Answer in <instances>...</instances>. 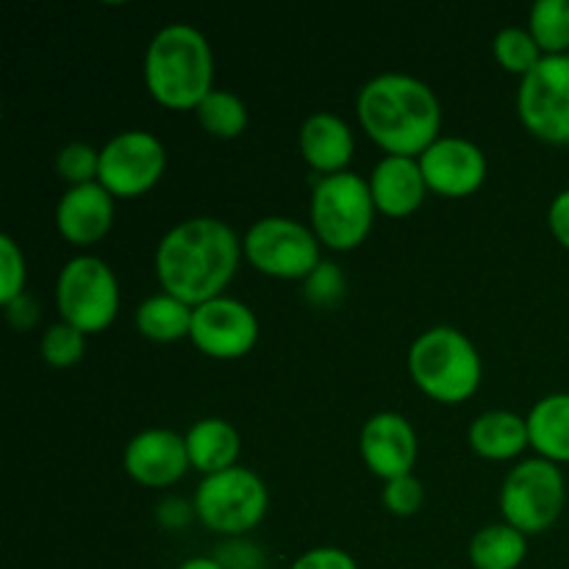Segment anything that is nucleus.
Returning a JSON list of instances; mask_svg holds the SVG:
<instances>
[{
	"label": "nucleus",
	"mask_w": 569,
	"mask_h": 569,
	"mask_svg": "<svg viewBox=\"0 0 569 569\" xmlns=\"http://www.w3.org/2000/svg\"><path fill=\"white\" fill-rule=\"evenodd\" d=\"M242 259V242L217 217H189L161 237L156 248V278L161 289L187 306L220 298Z\"/></svg>",
	"instance_id": "obj_1"
},
{
	"label": "nucleus",
	"mask_w": 569,
	"mask_h": 569,
	"mask_svg": "<svg viewBox=\"0 0 569 569\" xmlns=\"http://www.w3.org/2000/svg\"><path fill=\"white\" fill-rule=\"evenodd\" d=\"M367 137L387 156L420 159L442 131V106L426 81L403 72L370 78L356 98Z\"/></svg>",
	"instance_id": "obj_2"
},
{
	"label": "nucleus",
	"mask_w": 569,
	"mask_h": 569,
	"mask_svg": "<svg viewBox=\"0 0 569 569\" xmlns=\"http://www.w3.org/2000/svg\"><path fill=\"white\" fill-rule=\"evenodd\" d=\"M144 87L167 109H198L214 89V53L203 33L189 22H170L144 50Z\"/></svg>",
	"instance_id": "obj_3"
},
{
	"label": "nucleus",
	"mask_w": 569,
	"mask_h": 569,
	"mask_svg": "<svg viewBox=\"0 0 569 569\" xmlns=\"http://www.w3.org/2000/svg\"><path fill=\"white\" fill-rule=\"evenodd\" d=\"M411 381L437 403L459 406L481 387L483 365L476 345L450 326L420 333L409 350Z\"/></svg>",
	"instance_id": "obj_4"
},
{
	"label": "nucleus",
	"mask_w": 569,
	"mask_h": 569,
	"mask_svg": "<svg viewBox=\"0 0 569 569\" xmlns=\"http://www.w3.org/2000/svg\"><path fill=\"white\" fill-rule=\"evenodd\" d=\"M376 200L370 181L356 172L322 176L311 189V231L326 248L356 250L372 231Z\"/></svg>",
	"instance_id": "obj_5"
},
{
	"label": "nucleus",
	"mask_w": 569,
	"mask_h": 569,
	"mask_svg": "<svg viewBox=\"0 0 569 569\" xmlns=\"http://www.w3.org/2000/svg\"><path fill=\"white\" fill-rule=\"evenodd\" d=\"M56 309L61 322L83 333H100L120 311V287L111 267L98 256H76L56 278Z\"/></svg>",
	"instance_id": "obj_6"
},
{
	"label": "nucleus",
	"mask_w": 569,
	"mask_h": 569,
	"mask_svg": "<svg viewBox=\"0 0 569 569\" xmlns=\"http://www.w3.org/2000/svg\"><path fill=\"white\" fill-rule=\"evenodd\" d=\"M192 509L209 531L239 537L253 531L264 520L270 509V492L253 470L231 467L200 481Z\"/></svg>",
	"instance_id": "obj_7"
},
{
	"label": "nucleus",
	"mask_w": 569,
	"mask_h": 569,
	"mask_svg": "<svg viewBox=\"0 0 569 569\" xmlns=\"http://www.w3.org/2000/svg\"><path fill=\"white\" fill-rule=\"evenodd\" d=\"M565 472L548 459H528L506 476L500 489V515L528 537L548 531L565 511Z\"/></svg>",
	"instance_id": "obj_8"
},
{
	"label": "nucleus",
	"mask_w": 569,
	"mask_h": 569,
	"mask_svg": "<svg viewBox=\"0 0 569 569\" xmlns=\"http://www.w3.org/2000/svg\"><path fill=\"white\" fill-rule=\"evenodd\" d=\"M244 259L270 278L300 281L320 267V239L292 217H264L244 233Z\"/></svg>",
	"instance_id": "obj_9"
},
{
	"label": "nucleus",
	"mask_w": 569,
	"mask_h": 569,
	"mask_svg": "<svg viewBox=\"0 0 569 569\" xmlns=\"http://www.w3.org/2000/svg\"><path fill=\"white\" fill-rule=\"evenodd\" d=\"M517 111L537 139L569 144V53L542 56L520 81Z\"/></svg>",
	"instance_id": "obj_10"
},
{
	"label": "nucleus",
	"mask_w": 569,
	"mask_h": 569,
	"mask_svg": "<svg viewBox=\"0 0 569 569\" xmlns=\"http://www.w3.org/2000/svg\"><path fill=\"white\" fill-rule=\"evenodd\" d=\"M164 144L150 131H122L100 148L98 183L114 198H137L153 189L164 176Z\"/></svg>",
	"instance_id": "obj_11"
},
{
	"label": "nucleus",
	"mask_w": 569,
	"mask_h": 569,
	"mask_svg": "<svg viewBox=\"0 0 569 569\" xmlns=\"http://www.w3.org/2000/svg\"><path fill=\"white\" fill-rule=\"evenodd\" d=\"M189 342L209 359H242L259 342V320L248 303L220 295L209 303L194 306Z\"/></svg>",
	"instance_id": "obj_12"
},
{
	"label": "nucleus",
	"mask_w": 569,
	"mask_h": 569,
	"mask_svg": "<svg viewBox=\"0 0 569 569\" xmlns=\"http://www.w3.org/2000/svg\"><path fill=\"white\" fill-rule=\"evenodd\" d=\"M420 167L428 189L445 198H467L487 181V156L461 137H439L420 156Z\"/></svg>",
	"instance_id": "obj_13"
},
{
	"label": "nucleus",
	"mask_w": 569,
	"mask_h": 569,
	"mask_svg": "<svg viewBox=\"0 0 569 569\" xmlns=\"http://www.w3.org/2000/svg\"><path fill=\"white\" fill-rule=\"evenodd\" d=\"M361 459L372 476L392 481L411 476L417 465V431L398 411H378L365 422L359 437Z\"/></svg>",
	"instance_id": "obj_14"
},
{
	"label": "nucleus",
	"mask_w": 569,
	"mask_h": 569,
	"mask_svg": "<svg viewBox=\"0 0 569 569\" xmlns=\"http://www.w3.org/2000/svg\"><path fill=\"white\" fill-rule=\"evenodd\" d=\"M122 467L128 478L150 489H164L187 476V439L170 428H148L126 445Z\"/></svg>",
	"instance_id": "obj_15"
},
{
	"label": "nucleus",
	"mask_w": 569,
	"mask_h": 569,
	"mask_svg": "<svg viewBox=\"0 0 569 569\" xmlns=\"http://www.w3.org/2000/svg\"><path fill=\"white\" fill-rule=\"evenodd\" d=\"M111 226H114V194L98 181L70 187L56 203V231L76 248L100 242Z\"/></svg>",
	"instance_id": "obj_16"
},
{
	"label": "nucleus",
	"mask_w": 569,
	"mask_h": 569,
	"mask_svg": "<svg viewBox=\"0 0 569 569\" xmlns=\"http://www.w3.org/2000/svg\"><path fill=\"white\" fill-rule=\"evenodd\" d=\"M370 192L376 209L387 217H409L422 206L428 183L422 178L420 159L383 156L370 176Z\"/></svg>",
	"instance_id": "obj_17"
},
{
	"label": "nucleus",
	"mask_w": 569,
	"mask_h": 569,
	"mask_svg": "<svg viewBox=\"0 0 569 569\" xmlns=\"http://www.w3.org/2000/svg\"><path fill=\"white\" fill-rule=\"evenodd\" d=\"M353 131L342 117L331 111H315L300 126V153L311 170L322 176H337L353 159Z\"/></svg>",
	"instance_id": "obj_18"
},
{
	"label": "nucleus",
	"mask_w": 569,
	"mask_h": 569,
	"mask_svg": "<svg viewBox=\"0 0 569 569\" xmlns=\"http://www.w3.org/2000/svg\"><path fill=\"white\" fill-rule=\"evenodd\" d=\"M183 439H187L189 465H192V470L203 472V476L231 470V467H237L239 453H242L239 431L228 420H220V417L198 420Z\"/></svg>",
	"instance_id": "obj_19"
},
{
	"label": "nucleus",
	"mask_w": 569,
	"mask_h": 569,
	"mask_svg": "<svg viewBox=\"0 0 569 569\" xmlns=\"http://www.w3.org/2000/svg\"><path fill=\"white\" fill-rule=\"evenodd\" d=\"M467 439H470V448L489 461L517 459L522 450L531 448L526 417L503 409L478 415L467 431Z\"/></svg>",
	"instance_id": "obj_20"
},
{
	"label": "nucleus",
	"mask_w": 569,
	"mask_h": 569,
	"mask_svg": "<svg viewBox=\"0 0 569 569\" xmlns=\"http://www.w3.org/2000/svg\"><path fill=\"white\" fill-rule=\"evenodd\" d=\"M526 420L531 448L537 450L539 459L569 465V392L542 398Z\"/></svg>",
	"instance_id": "obj_21"
},
{
	"label": "nucleus",
	"mask_w": 569,
	"mask_h": 569,
	"mask_svg": "<svg viewBox=\"0 0 569 569\" xmlns=\"http://www.w3.org/2000/svg\"><path fill=\"white\" fill-rule=\"evenodd\" d=\"M192 306L172 298V295L159 292L150 295L148 300L139 303L137 328L144 339H150V342H178V339H189V331H192Z\"/></svg>",
	"instance_id": "obj_22"
},
{
	"label": "nucleus",
	"mask_w": 569,
	"mask_h": 569,
	"mask_svg": "<svg viewBox=\"0 0 569 569\" xmlns=\"http://www.w3.org/2000/svg\"><path fill=\"white\" fill-rule=\"evenodd\" d=\"M528 556V537L509 522L481 528L470 542V561L476 569H517Z\"/></svg>",
	"instance_id": "obj_23"
},
{
	"label": "nucleus",
	"mask_w": 569,
	"mask_h": 569,
	"mask_svg": "<svg viewBox=\"0 0 569 569\" xmlns=\"http://www.w3.org/2000/svg\"><path fill=\"white\" fill-rule=\"evenodd\" d=\"M200 128L214 139H237L248 128V106L237 92L211 89L194 109Z\"/></svg>",
	"instance_id": "obj_24"
},
{
	"label": "nucleus",
	"mask_w": 569,
	"mask_h": 569,
	"mask_svg": "<svg viewBox=\"0 0 569 569\" xmlns=\"http://www.w3.org/2000/svg\"><path fill=\"white\" fill-rule=\"evenodd\" d=\"M528 31L545 56H565L569 50V0L533 3Z\"/></svg>",
	"instance_id": "obj_25"
},
{
	"label": "nucleus",
	"mask_w": 569,
	"mask_h": 569,
	"mask_svg": "<svg viewBox=\"0 0 569 569\" xmlns=\"http://www.w3.org/2000/svg\"><path fill=\"white\" fill-rule=\"evenodd\" d=\"M542 50H539L537 39L531 37L528 28H503L495 37V59L506 72L526 78L533 67L542 61Z\"/></svg>",
	"instance_id": "obj_26"
},
{
	"label": "nucleus",
	"mask_w": 569,
	"mask_h": 569,
	"mask_svg": "<svg viewBox=\"0 0 569 569\" xmlns=\"http://www.w3.org/2000/svg\"><path fill=\"white\" fill-rule=\"evenodd\" d=\"M39 350H42V359L48 361L50 367L64 370V367L78 365V361L83 359V350H87V333L72 328L70 322H56V326H50L48 331H44Z\"/></svg>",
	"instance_id": "obj_27"
},
{
	"label": "nucleus",
	"mask_w": 569,
	"mask_h": 569,
	"mask_svg": "<svg viewBox=\"0 0 569 569\" xmlns=\"http://www.w3.org/2000/svg\"><path fill=\"white\" fill-rule=\"evenodd\" d=\"M56 172L67 183V189L94 183L100 172V150H94L87 142L64 144L56 156Z\"/></svg>",
	"instance_id": "obj_28"
},
{
	"label": "nucleus",
	"mask_w": 569,
	"mask_h": 569,
	"mask_svg": "<svg viewBox=\"0 0 569 569\" xmlns=\"http://www.w3.org/2000/svg\"><path fill=\"white\" fill-rule=\"evenodd\" d=\"M26 295V256L20 244L3 233L0 237V303L9 306Z\"/></svg>",
	"instance_id": "obj_29"
},
{
	"label": "nucleus",
	"mask_w": 569,
	"mask_h": 569,
	"mask_svg": "<svg viewBox=\"0 0 569 569\" xmlns=\"http://www.w3.org/2000/svg\"><path fill=\"white\" fill-rule=\"evenodd\" d=\"M345 295V276L339 270V264L333 261H320L315 272L306 278V300L317 309H326V306L339 303V298Z\"/></svg>",
	"instance_id": "obj_30"
},
{
	"label": "nucleus",
	"mask_w": 569,
	"mask_h": 569,
	"mask_svg": "<svg viewBox=\"0 0 569 569\" xmlns=\"http://www.w3.org/2000/svg\"><path fill=\"white\" fill-rule=\"evenodd\" d=\"M422 500H426V489L417 481L415 472L403 478H392L383 487V506L387 511H392L395 517H411L420 511Z\"/></svg>",
	"instance_id": "obj_31"
},
{
	"label": "nucleus",
	"mask_w": 569,
	"mask_h": 569,
	"mask_svg": "<svg viewBox=\"0 0 569 569\" xmlns=\"http://www.w3.org/2000/svg\"><path fill=\"white\" fill-rule=\"evenodd\" d=\"M289 569H359V565L342 548H311L303 556H298Z\"/></svg>",
	"instance_id": "obj_32"
},
{
	"label": "nucleus",
	"mask_w": 569,
	"mask_h": 569,
	"mask_svg": "<svg viewBox=\"0 0 569 569\" xmlns=\"http://www.w3.org/2000/svg\"><path fill=\"white\" fill-rule=\"evenodd\" d=\"M548 226H550V233L556 237V242L565 244L569 250V189L556 194V200L550 203Z\"/></svg>",
	"instance_id": "obj_33"
},
{
	"label": "nucleus",
	"mask_w": 569,
	"mask_h": 569,
	"mask_svg": "<svg viewBox=\"0 0 569 569\" xmlns=\"http://www.w3.org/2000/svg\"><path fill=\"white\" fill-rule=\"evenodd\" d=\"M178 569H226L220 559H211V556H194V559H187Z\"/></svg>",
	"instance_id": "obj_34"
}]
</instances>
